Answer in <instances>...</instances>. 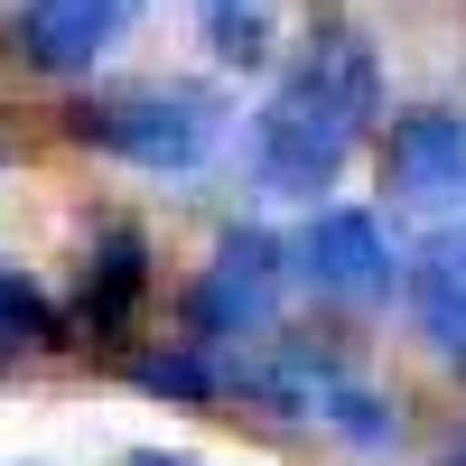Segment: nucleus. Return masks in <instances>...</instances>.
<instances>
[{
	"mask_svg": "<svg viewBox=\"0 0 466 466\" xmlns=\"http://www.w3.org/2000/svg\"><path fill=\"white\" fill-rule=\"evenodd\" d=\"M382 112V56L364 28H308V47L280 66V85L261 94L252 131H243V159H252V187L261 197H318L336 187V168L364 149Z\"/></svg>",
	"mask_w": 466,
	"mask_h": 466,
	"instance_id": "1",
	"label": "nucleus"
},
{
	"mask_svg": "<svg viewBox=\"0 0 466 466\" xmlns=\"http://www.w3.org/2000/svg\"><path fill=\"white\" fill-rule=\"evenodd\" d=\"M243 392L261 410H280V420H327V430L355 439V448H392L401 439V401L373 392L336 336H280L270 355L243 364Z\"/></svg>",
	"mask_w": 466,
	"mask_h": 466,
	"instance_id": "2",
	"label": "nucleus"
},
{
	"mask_svg": "<svg viewBox=\"0 0 466 466\" xmlns=\"http://www.w3.org/2000/svg\"><path fill=\"white\" fill-rule=\"evenodd\" d=\"M66 131L85 140V149H103V159L149 168V177H187V168L215 159V140H224V103H215L206 85H131V94H94V103H75Z\"/></svg>",
	"mask_w": 466,
	"mask_h": 466,
	"instance_id": "3",
	"label": "nucleus"
},
{
	"mask_svg": "<svg viewBox=\"0 0 466 466\" xmlns=\"http://www.w3.org/2000/svg\"><path fill=\"white\" fill-rule=\"evenodd\" d=\"M289 270H299V252H289V243H270L261 224H233L224 243H215V261L197 270V289H187V345L224 355V345L270 336Z\"/></svg>",
	"mask_w": 466,
	"mask_h": 466,
	"instance_id": "4",
	"label": "nucleus"
},
{
	"mask_svg": "<svg viewBox=\"0 0 466 466\" xmlns=\"http://www.w3.org/2000/svg\"><path fill=\"white\" fill-rule=\"evenodd\" d=\"M382 187H392V206L457 233L466 224V112L457 103L392 112V131H382Z\"/></svg>",
	"mask_w": 466,
	"mask_h": 466,
	"instance_id": "5",
	"label": "nucleus"
},
{
	"mask_svg": "<svg viewBox=\"0 0 466 466\" xmlns=\"http://www.w3.org/2000/svg\"><path fill=\"white\" fill-rule=\"evenodd\" d=\"M289 252H299V280L318 299H345V308H373V299H392V280H410L392 261L382 215H364V206H318Z\"/></svg>",
	"mask_w": 466,
	"mask_h": 466,
	"instance_id": "6",
	"label": "nucleus"
},
{
	"mask_svg": "<svg viewBox=\"0 0 466 466\" xmlns=\"http://www.w3.org/2000/svg\"><path fill=\"white\" fill-rule=\"evenodd\" d=\"M140 28V0H19L10 56L28 75H85Z\"/></svg>",
	"mask_w": 466,
	"mask_h": 466,
	"instance_id": "7",
	"label": "nucleus"
},
{
	"mask_svg": "<svg viewBox=\"0 0 466 466\" xmlns=\"http://www.w3.org/2000/svg\"><path fill=\"white\" fill-rule=\"evenodd\" d=\"M149 299V233L140 224H103L85 243V280H75V336L85 345H122Z\"/></svg>",
	"mask_w": 466,
	"mask_h": 466,
	"instance_id": "8",
	"label": "nucleus"
},
{
	"mask_svg": "<svg viewBox=\"0 0 466 466\" xmlns=\"http://www.w3.org/2000/svg\"><path fill=\"white\" fill-rule=\"evenodd\" d=\"M131 382L140 392H159V401H215L224 392V364L206 355V345H168V355H131Z\"/></svg>",
	"mask_w": 466,
	"mask_h": 466,
	"instance_id": "9",
	"label": "nucleus"
},
{
	"mask_svg": "<svg viewBox=\"0 0 466 466\" xmlns=\"http://www.w3.org/2000/svg\"><path fill=\"white\" fill-rule=\"evenodd\" d=\"M197 28L215 66H261L270 56V0H197Z\"/></svg>",
	"mask_w": 466,
	"mask_h": 466,
	"instance_id": "10",
	"label": "nucleus"
},
{
	"mask_svg": "<svg viewBox=\"0 0 466 466\" xmlns=\"http://www.w3.org/2000/svg\"><path fill=\"white\" fill-rule=\"evenodd\" d=\"M56 345V308L47 289H28L19 270H0V373H10L19 355H47Z\"/></svg>",
	"mask_w": 466,
	"mask_h": 466,
	"instance_id": "11",
	"label": "nucleus"
},
{
	"mask_svg": "<svg viewBox=\"0 0 466 466\" xmlns=\"http://www.w3.org/2000/svg\"><path fill=\"white\" fill-rule=\"evenodd\" d=\"M122 466H197V457H168V448H131Z\"/></svg>",
	"mask_w": 466,
	"mask_h": 466,
	"instance_id": "12",
	"label": "nucleus"
},
{
	"mask_svg": "<svg viewBox=\"0 0 466 466\" xmlns=\"http://www.w3.org/2000/svg\"><path fill=\"white\" fill-rule=\"evenodd\" d=\"M439 466H466V439H457V448H448V457H439Z\"/></svg>",
	"mask_w": 466,
	"mask_h": 466,
	"instance_id": "13",
	"label": "nucleus"
}]
</instances>
